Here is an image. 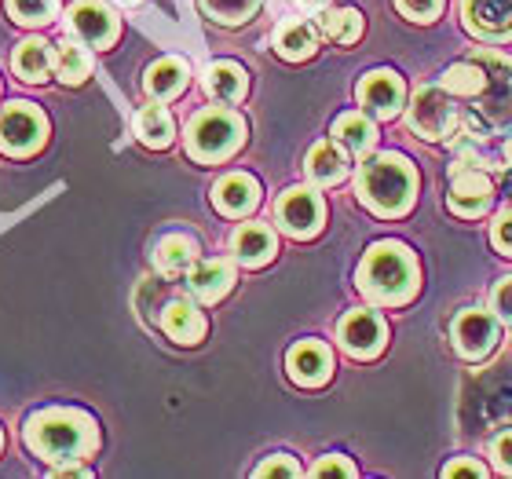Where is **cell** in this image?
<instances>
[{"mask_svg":"<svg viewBox=\"0 0 512 479\" xmlns=\"http://www.w3.org/2000/svg\"><path fill=\"white\" fill-rule=\"evenodd\" d=\"M26 447L48 465H66V461H81L99 447L96 417L74 406H44L37 414L26 417L22 428Z\"/></svg>","mask_w":512,"mask_h":479,"instance_id":"obj_1","label":"cell"},{"mask_svg":"<svg viewBox=\"0 0 512 479\" xmlns=\"http://www.w3.org/2000/svg\"><path fill=\"white\" fill-rule=\"evenodd\" d=\"M355 282L366 300L399 308V304H410L417 293V260L403 242H377L366 249Z\"/></svg>","mask_w":512,"mask_h":479,"instance_id":"obj_2","label":"cell"},{"mask_svg":"<svg viewBox=\"0 0 512 479\" xmlns=\"http://www.w3.org/2000/svg\"><path fill=\"white\" fill-rule=\"evenodd\" d=\"M355 191H359V202L374 209L377 216H403L414 205L417 172L403 154H377L363 161Z\"/></svg>","mask_w":512,"mask_h":479,"instance_id":"obj_3","label":"cell"},{"mask_svg":"<svg viewBox=\"0 0 512 479\" xmlns=\"http://www.w3.org/2000/svg\"><path fill=\"white\" fill-rule=\"evenodd\" d=\"M487 66V88L469 99L465 125L472 132H512V59L498 52H472Z\"/></svg>","mask_w":512,"mask_h":479,"instance_id":"obj_4","label":"cell"},{"mask_svg":"<svg viewBox=\"0 0 512 479\" xmlns=\"http://www.w3.org/2000/svg\"><path fill=\"white\" fill-rule=\"evenodd\" d=\"M246 139V121L235 110L213 107L194 114L187 125V154L202 165H216V161L231 158Z\"/></svg>","mask_w":512,"mask_h":479,"instance_id":"obj_5","label":"cell"},{"mask_svg":"<svg viewBox=\"0 0 512 479\" xmlns=\"http://www.w3.org/2000/svg\"><path fill=\"white\" fill-rule=\"evenodd\" d=\"M406 125L421 139H447L458 128V99L443 85L417 88L410 107H406Z\"/></svg>","mask_w":512,"mask_h":479,"instance_id":"obj_6","label":"cell"},{"mask_svg":"<svg viewBox=\"0 0 512 479\" xmlns=\"http://www.w3.org/2000/svg\"><path fill=\"white\" fill-rule=\"evenodd\" d=\"M48 139V118L33 103H8L0 110V150L11 158H26L44 147Z\"/></svg>","mask_w":512,"mask_h":479,"instance_id":"obj_7","label":"cell"},{"mask_svg":"<svg viewBox=\"0 0 512 479\" xmlns=\"http://www.w3.org/2000/svg\"><path fill=\"white\" fill-rule=\"evenodd\" d=\"M494 202V187L483 172V161H454L450 165V198L447 205L458 216H483Z\"/></svg>","mask_w":512,"mask_h":479,"instance_id":"obj_8","label":"cell"},{"mask_svg":"<svg viewBox=\"0 0 512 479\" xmlns=\"http://www.w3.org/2000/svg\"><path fill=\"white\" fill-rule=\"evenodd\" d=\"M66 26H70V33H74L81 44H88V48H110L121 33L118 15H114V8H107L103 0H77V4H70Z\"/></svg>","mask_w":512,"mask_h":479,"instance_id":"obj_9","label":"cell"},{"mask_svg":"<svg viewBox=\"0 0 512 479\" xmlns=\"http://www.w3.org/2000/svg\"><path fill=\"white\" fill-rule=\"evenodd\" d=\"M275 220L289 238H311L322 231L326 205H322L319 194L308 191V187H293V191H286L282 198H278Z\"/></svg>","mask_w":512,"mask_h":479,"instance_id":"obj_10","label":"cell"},{"mask_svg":"<svg viewBox=\"0 0 512 479\" xmlns=\"http://www.w3.org/2000/svg\"><path fill=\"white\" fill-rule=\"evenodd\" d=\"M450 341L458 348V355L465 359H483L494 352L498 344V315L480 308H465L450 326Z\"/></svg>","mask_w":512,"mask_h":479,"instance_id":"obj_11","label":"cell"},{"mask_svg":"<svg viewBox=\"0 0 512 479\" xmlns=\"http://www.w3.org/2000/svg\"><path fill=\"white\" fill-rule=\"evenodd\" d=\"M355 96L363 103L366 114H374V118L388 121L395 114H403L406 110V85L403 77L392 74V70H374V74H366L355 88Z\"/></svg>","mask_w":512,"mask_h":479,"instance_id":"obj_12","label":"cell"},{"mask_svg":"<svg viewBox=\"0 0 512 479\" xmlns=\"http://www.w3.org/2000/svg\"><path fill=\"white\" fill-rule=\"evenodd\" d=\"M337 337H341V348L348 355H355V359H374L384 348V341H388V326H384V319L377 311H366V308L348 311L341 319Z\"/></svg>","mask_w":512,"mask_h":479,"instance_id":"obj_13","label":"cell"},{"mask_svg":"<svg viewBox=\"0 0 512 479\" xmlns=\"http://www.w3.org/2000/svg\"><path fill=\"white\" fill-rule=\"evenodd\" d=\"M461 19H465L472 37L512 41V0H465Z\"/></svg>","mask_w":512,"mask_h":479,"instance_id":"obj_14","label":"cell"},{"mask_svg":"<svg viewBox=\"0 0 512 479\" xmlns=\"http://www.w3.org/2000/svg\"><path fill=\"white\" fill-rule=\"evenodd\" d=\"M286 370L293 377V384H300V388H319V384L330 381L333 352L322 341H300L289 348Z\"/></svg>","mask_w":512,"mask_h":479,"instance_id":"obj_15","label":"cell"},{"mask_svg":"<svg viewBox=\"0 0 512 479\" xmlns=\"http://www.w3.org/2000/svg\"><path fill=\"white\" fill-rule=\"evenodd\" d=\"M213 205L224 216H249L260 205V183L246 172H231L213 187Z\"/></svg>","mask_w":512,"mask_h":479,"instance_id":"obj_16","label":"cell"},{"mask_svg":"<svg viewBox=\"0 0 512 479\" xmlns=\"http://www.w3.org/2000/svg\"><path fill=\"white\" fill-rule=\"evenodd\" d=\"M161 330L169 333L176 344H198L205 337V330H209V322H205V315L198 311L194 300L176 297L161 311Z\"/></svg>","mask_w":512,"mask_h":479,"instance_id":"obj_17","label":"cell"},{"mask_svg":"<svg viewBox=\"0 0 512 479\" xmlns=\"http://www.w3.org/2000/svg\"><path fill=\"white\" fill-rule=\"evenodd\" d=\"M187 81H191V66L183 63V59H176V55H165L158 63H150L147 74H143V88H147V96L154 103L176 99L187 88Z\"/></svg>","mask_w":512,"mask_h":479,"instance_id":"obj_18","label":"cell"},{"mask_svg":"<svg viewBox=\"0 0 512 479\" xmlns=\"http://www.w3.org/2000/svg\"><path fill=\"white\" fill-rule=\"evenodd\" d=\"M231 286H235V267L227 260H198L187 271V289L205 304H216L220 297H227Z\"/></svg>","mask_w":512,"mask_h":479,"instance_id":"obj_19","label":"cell"},{"mask_svg":"<svg viewBox=\"0 0 512 479\" xmlns=\"http://www.w3.org/2000/svg\"><path fill=\"white\" fill-rule=\"evenodd\" d=\"M231 253L242 267H264L278 253V238L267 224H242L231 235Z\"/></svg>","mask_w":512,"mask_h":479,"instance_id":"obj_20","label":"cell"},{"mask_svg":"<svg viewBox=\"0 0 512 479\" xmlns=\"http://www.w3.org/2000/svg\"><path fill=\"white\" fill-rule=\"evenodd\" d=\"M304 172H308L311 183L319 187H333L348 176V150L341 143H315L308 150V161H304Z\"/></svg>","mask_w":512,"mask_h":479,"instance_id":"obj_21","label":"cell"},{"mask_svg":"<svg viewBox=\"0 0 512 479\" xmlns=\"http://www.w3.org/2000/svg\"><path fill=\"white\" fill-rule=\"evenodd\" d=\"M315 48H319V33H315V26H308L304 19L278 22L275 52L282 55V59H289V63H304V59L315 55Z\"/></svg>","mask_w":512,"mask_h":479,"instance_id":"obj_22","label":"cell"},{"mask_svg":"<svg viewBox=\"0 0 512 479\" xmlns=\"http://www.w3.org/2000/svg\"><path fill=\"white\" fill-rule=\"evenodd\" d=\"M11 66H15V74L22 81H30V85H41L48 81V74L55 70V52L52 44L41 41V37H30V41H22L11 55Z\"/></svg>","mask_w":512,"mask_h":479,"instance_id":"obj_23","label":"cell"},{"mask_svg":"<svg viewBox=\"0 0 512 479\" xmlns=\"http://www.w3.org/2000/svg\"><path fill=\"white\" fill-rule=\"evenodd\" d=\"M194 264H198V242L191 235H165L154 245V267L161 275H187Z\"/></svg>","mask_w":512,"mask_h":479,"instance_id":"obj_24","label":"cell"},{"mask_svg":"<svg viewBox=\"0 0 512 479\" xmlns=\"http://www.w3.org/2000/svg\"><path fill=\"white\" fill-rule=\"evenodd\" d=\"M205 92L213 99H220V103H242L249 92V74L242 70L238 63H213L209 70H205L202 77Z\"/></svg>","mask_w":512,"mask_h":479,"instance_id":"obj_25","label":"cell"},{"mask_svg":"<svg viewBox=\"0 0 512 479\" xmlns=\"http://www.w3.org/2000/svg\"><path fill=\"white\" fill-rule=\"evenodd\" d=\"M333 143H341L352 158H366L377 143V128L366 114H341L333 121Z\"/></svg>","mask_w":512,"mask_h":479,"instance_id":"obj_26","label":"cell"},{"mask_svg":"<svg viewBox=\"0 0 512 479\" xmlns=\"http://www.w3.org/2000/svg\"><path fill=\"white\" fill-rule=\"evenodd\" d=\"M136 136L143 147H154V150H165L176 136V125H172V114L161 103L154 107H143L136 114Z\"/></svg>","mask_w":512,"mask_h":479,"instance_id":"obj_27","label":"cell"},{"mask_svg":"<svg viewBox=\"0 0 512 479\" xmlns=\"http://www.w3.org/2000/svg\"><path fill=\"white\" fill-rule=\"evenodd\" d=\"M319 33L333 44H355L363 37V15L355 8H330L319 15Z\"/></svg>","mask_w":512,"mask_h":479,"instance_id":"obj_28","label":"cell"},{"mask_svg":"<svg viewBox=\"0 0 512 479\" xmlns=\"http://www.w3.org/2000/svg\"><path fill=\"white\" fill-rule=\"evenodd\" d=\"M55 74L63 85H81L88 74H92V55H88V44L63 41L55 48Z\"/></svg>","mask_w":512,"mask_h":479,"instance_id":"obj_29","label":"cell"},{"mask_svg":"<svg viewBox=\"0 0 512 479\" xmlns=\"http://www.w3.org/2000/svg\"><path fill=\"white\" fill-rule=\"evenodd\" d=\"M260 8V0H202V11L220 26H242Z\"/></svg>","mask_w":512,"mask_h":479,"instance_id":"obj_30","label":"cell"},{"mask_svg":"<svg viewBox=\"0 0 512 479\" xmlns=\"http://www.w3.org/2000/svg\"><path fill=\"white\" fill-rule=\"evenodd\" d=\"M8 11L19 26H48L59 11V0H8Z\"/></svg>","mask_w":512,"mask_h":479,"instance_id":"obj_31","label":"cell"},{"mask_svg":"<svg viewBox=\"0 0 512 479\" xmlns=\"http://www.w3.org/2000/svg\"><path fill=\"white\" fill-rule=\"evenodd\" d=\"M395 4L410 22H432L443 11V0H395Z\"/></svg>","mask_w":512,"mask_h":479,"instance_id":"obj_32","label":"cell"},{"mask_svg":"<svg viewBox=\"0 0 512 479\" xmlns=\"http://www.w3.org/2000/svg\"><path fill=\"white\" fill-rule=\"evenodd\" d=\"M491 311L498 315V322L512 326V275L502 278V282L494 286V293H491Z\"/></svg>","mask_w":512,"mask_h":479,"instance_id":"obj_33","label":"cell"},{"mask_svg":"<svg viewBox=\"0 0 512 479\" xmlns=\"http://www.w3.org/2000/svg\"><path fill=\"white\" fill-rule=\"evenodd\" d=\"M491 242L502 256H512V209H502L491 227Z\"/></svg>","mask_w":512,"mask_h":479,"instance_id":"obj_34","label":"cell"},{"mask_svg":"<svg viewBox=\"0 0 512 479\" xmlns=\"http://www.w3.org/2000/svg\"><path fill=\"white\" fill-rule=\"evenodd\" d=\"M256 476L267 479V476H286V479H297L300 476V465L289 454H275V458H267L260 469H256Z\"/></svg>","mask_w":512,"mask_h":479,"instance_id":"obj_35","label":"cell"},{"mask_svg":"<svg viewBox=\"0 0 512 479\" xmlns=\"http://www.w3.org/2000/svg\"><path fill=\"white\" fill-rule=\"evenodd\" d=\"M315 476H344V479H352V476H359V469H355L352 461L348 458H341V454H330V458H322L319 465H315Z\"/></svg>","mask_w":512,"mask_h":479,"instance_id":"obj_36","label":"cell"},{"mask_svg":"<svg viewBox=\"0 0 512 479\" xmlns=\"http://www.w3.org/2000/svg\"><path fill=\"white\" fill-rule=\"evenodd\" d=\"M491 458H494V469L502 472V476H512V432H505V436L494 439Z\"/></svg>","mask_w":512,"mask_h":479,"instance_id":"obj_37","label":"cell"},{"mask_svg":"<svg viewBox=\"0 0 512 479\" xmlns=\"http://www.w3.org/2000/svg\"><path fill=\"white\" fill-rule=\"evenodd\" d=\"M443 476L454 479V476H472V479H483L487 476V465L476 458H458V461H450L447 469H443Z\"/></svg>","mask_w":512,"mask_h":479,"instance_id":"obj_38","label":"cell"},{"mask_svg":"<svg viewBox=\"0 0 512 479\" xmlns=\"http://www.w3.org/2000/svg\"><path fill=\"white\" fill-rule=\"evenodd\" d=\"M293 4H297V8H304V11H322L330 0H293Z\"/></svg>","mask_w":512,"mask_h":479,"instance_id":"obj_39","label":"cell"},{"mask_svg":"<svg viewBox=\"0 0 512 479\" xmlns=\"http://www.w3.org/2000/svg\"><path fill=\"white\" fill-rule=\"evenodd\" d=\"M505 161H509V165H512V139H509V143H505Z\"/></svg>","mask_w":512,"mask_h":479,"instance_id":"obj_40","label":"cell"},{"mask_svg":"<svg viewBox=\"0 0 512 479\" xmlns=\"http://www.w3.org/2000/svg\"><path fill=\"white\" fill-rule=\"evenodd\" d=\"M0 447H4V436H0Z\"/></svg>","mask_w":512,"mask_h":479,"instance_id":"obj_41","label":"cell"},{"mask_svg":"<svg viewBox=\"0 0 512 479\" xmlns=\"http://www.w3.org/2000/svg\"><path fill=\"white\" fill-rule=\"evenodd\" d=\"M128 4H136V0H128Z\"/></svg>","mask_w":512,"mask_h":479,"instance_id":"obj_42","label":"cell"}]
</instances>
